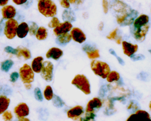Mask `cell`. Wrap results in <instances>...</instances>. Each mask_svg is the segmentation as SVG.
Returning a JSON list of instances; mask_svg holds the SVG:
<instances>
[{
	"label": "cell",
	"instance_id": "cell-19",
	"mask_svg": "<svg viewBox=\"0 0 151 121\" xmlns=\"http://www.w3.org/2000/svg\"><path fill=\"white\" fill-rule=\"evenodd\" d=\"M43 61L44 58L42 56H37L33 60L31 68L34 72L36 73H39L41 72Z\"/></svg>",
	"mask_w": 151,
	"mask_h": 121
},
{
	"label": "cell",
	"instance_id": "cell-11",
	"mask_svg": "<svg viewBox=\"0 0 151 121\" xmlns=\"http://www.w3.org/2000/svg\"><path fill=\"white\" fill-rule=\"evenodd\" d=\"M82 49L86 53L88 58L91 59H95L100 58L99 50L96 46H93L89 44H85L82 47Z\"/></svg>",
	"mask_w": 151,
	"mask_h": 121
},
{
	"label": "cell",
	"instance_id": "cell-27",
	"mask_svg": "<svg viewBox=\"0 0 151 121\" xmlns=\"http://www.w3.org/2000/svg\"><path fill=\"white\" fill-rule=\"evenodd\" d=\"M14 61L11 59H7L1 63V69L3 71L8 72L9 70L12 68L14 65Z\"/></svg>",
	"mask_w": 151,
	"mask_h": 121
},
{
	"label": "cell",
	"instance_id": "cell-1",
	"mask_svg": "<svg viewBox=\"0 0 151 121\" xmlns=\"http://www.w3.org/2000/svg\"><path fill=\"white\" fill-rule=\"evenodd\" d=\"M39 12L44 17H54L57 14V7L52 0H41L37 3Z\"/></svg>",
	"mask_w": 151,
	"mask_h": 121
},
{
	"label": "cell",
	"instance_id": "cell-43",
	"mask_svg": "<svg viewBox=\"0 0 151 121\" xmlns=\"http://www.w3.org/2000/svg\"><path fill=\"white\" fill-rule=\"evenodd\" d=\"M83 1L84 0H69L70 4H71L73 5H76V6H79L82 4Z\"/></svg>",
	"mask_w": 151,
	"mask_h": 121
},
{
	"label": "cell",
	"instance_id": "cell-31",
	"mask_svg": "<svg viewBox=\"0 0 151 121\" xmlns=\"http://www.w3.org/2000/svg\"><path fill=\"white\" fill-rule=\"evenodd\" d=\"M53 105L56 107H58V108H60V107H62L63 106H64L65 105V103L64 102V101H63L59 96L54 94L53 95Z\"/></svg>",
	"mask_w": 151,
	"mask_h": 121
},
{
	"label": "cell",
	"instance_id": "cell-5",
	"mask_svg": "<svg viewBox=\"0 0 151 121\" xmlns=\"http://www.w3.org/2000/svg\"><path fill=\"white\" fill-rule=\"evenodd\" d=\"M138 14L137 10L129 9L117 17V22L121 26H130L137 18Z\"/></svg>",
	"mask_w": 151,
	"mask_h": 121
},
{
	"label": "cell",
	"instance_id": "cell-42",
	"mask_svg": "<svg viewBox=\"0 0 151 121\" xmlns=\"http://www.w3.org/2000/svg\"><path fill=\"white\" fill-rule=\"evenodd\" d=\"M102 6H103L104 13L105 14H107L108 12V9H109V4H108V0H103Z\"/></svg>",
	"mask_w": 151,
	"mask_h": 121
},
{
	"label": "cell",
	"instance_id": "cell-16",
	"mask_svg": "<svg viewBox=\"0 0 151 121\" xmlns=\"http://www.w3.org/2000/svg\"><path fill=\"white\" fill-rule=\"evenodd\" d=\"M2 15L3 19H13L17 11L15 8L12 6H5L2 8Z\"/></svg>",
	"mask_w": 151,
	"mask_h": 121
},
{
	"label": "cell",
	"instance_id": "cell-35",
	"mask_svg": "<svg viewBox=\"0 0 151 121\" xmlns=\"http://www.w3.org/2000/svg\"><path fill=\"white\" fill-rule=\"evenodd\" d=\"M3 119L4 121H11L13 119V115H12V112L8 110L5 111L3 113Z\"/></svg>",
	"mask_w": 151,
	"mask_h": 121
},
{
	"label": "cell",
	"instance_id": "cell-8",
	"mask_svg": "<svg viewBox=\"0 0 151 121\" xmlns=\"http://www.w3.org/2000/svg\"><path fill=\"white\" fill-rule=\"evenodd\" d=\"M53 64L48 60L44 61L41 71V77L47 82H51L53 76Z\"/></svg>",
	"mask_w": 151,
	"mask_h": 121
},
{
	"label": "cell",
	"instance_id": "cell-14",
	"mask_svg": "<svg viewBox=\"0 0 151 121\" xmlns=\"http://www.w3.org/2000/svg\"><path fill=\"white\" fill-rule=\"evenodd\" d=\"M122 44L124 54L128 57L135 54L138 50V45L137 44H132L127 41H122Z\"/></svg>",
	"mask_w": 151,
	"mask_h": 121
},
{
	"label": "cell",
	"instance_id": "cell-30",
	"mask_svg": "<svg viewBox=\"0 0 151 121\" xmlns=\"http://www.w3.org/2000/svg\"><path fill=\"white\" fill-rule=\"evenodd\" d=\"M95 117V113L86 112V113L85 114L84 116L81 117L79 121H94Z\"/></svg>",
	"mask_w": 151,
	"mask_h": 121
},
{
	"label": "cell",
	"instance_id": "cell-26",
	"mask_svg": "<svg viewBox=\"0 0 151 121\" xmlns=\"http://www.w3.org/2000/svg\"><path fill=\"white\" fill-rule=\"evenodd\" d=\"M120 74L116 71H111L106 77V80L108 82H112L114 81H117L120 79Z\"/></svg>",
	"mask_w": 151,
	"mask_h": 121
},
{
	"label": "cell",
	"instance_id": "cell-7",
	"mask_svg": "<svg viewBox=\"0 0 151 121\" xmlns=\"http://www.w3.org/2000/svg\"><path fill=\"white\" fill-rule=\"evenodd\" d=\"M19 76L24 84H31L34 81V71L30 66L24 64L19 69Z\"/></svg>",
	"mask_w": 151,
	"mask_h": 121
},
{
	"label": "cell",
	"instance_id": "cell-23",
	"mask_svg": "<svg viewBox=\"0 0 151 121\" xmlns=\"http://www.w3.org/2000/svg\"><path fill=\"white\" fill-rule=\"evenodd\" d=\"M10 99L5 96L0 95V115L3 114L9 107Z\"/></svg>",
	"mask_w": 151,
	"mask_h": 121
},
{
	"label": "cell",
	"instance_id": "cell-39",
	"mask_svg": "<svg viewBox=\"0 0 151 121\" xmlns=\"http://www.w3.org/2000/svg\"><path fill=\"white\" fill-rule=\"evenodd\" d=\"M4 51L8 53H11V54L15 55H17V48L16 49H15V48H12V47H10V46H7L6 47H5Z\"/></svg>",
	"mask_w": 151,
	"mask_h": 121
},
{
	"label": "cell",
	"instance_id": "cell-13",
	"mask_svg": "<svg viewBox=\"0 0 151 121\" xmlns=\"http://www.w3.org/2000/svg\"><path fill=\"white\" fill-rule=\"evenodd\" d=\"M29 112L30 110L28 105L24 102L19 103L14 108V113L18 119L25 117L28 116L29 115Z\"/></svg>",
	"mask_w": 151,
	"mask_h": 121
},
{
	"label": "cell",
	"instance_id": "cell-20",
	"mask_svg": "<svg viewBox=\"0 0 151 121\" xmlns=\"http://www.w3.org/2000/svg\"><path fill=\"white\" fill-rule=\"evenodd\" d=\"M17 56L18 58H20L21 56H23L25 59H29L31 58L32 57L31 52L27 48L24 47L23 46H18L17 48Z\"/></svg>",
	"mask_w": 151,
	"mask_h": 121
},
{
	"label": "cell",
	"instance_id": "cell-38",
	"mask_svg": "<svg viewBox=\"0 0 151 121\" xmlns=\"http://www.w3.org/2000/svg\"><path fill=\"white\" fill-rule=\"evenodd\" d=\"M109 52L111 55H114V56L117 59L118 61H119V63L120 64H121V65L123 66H124V60H123V59H122L121 58H120L119 56H118L117 55L116 53V52H115V51H114V50L112 49V48H110V49L109 50Z\"/></svg>",
	"mask_w": 151,
	"mask_h": 121
},
{
	"label": "cell",
	"instance_id": "cell-9",
	"mask_svg": "<svg viewBox=\"0 0 151 121\" xmlns=\"http://www.w3.org/2000/svg\"><path fill=\"white\" fill-rule=\"evenodd\" d=\"M70 35L71 39L75 42L82 44L86 41V35L78 27H73L70 31Z\"/></svg>",
	"mask_w": 151,
	"mask_h": 121
},
{
	"label": "cell",
	"instance_id": "cell-2",
	"mask_svg": "<svg viewBox=\"0 0 151 121\" xmlns=\"http://www.w3.org/2000/svg\"><path fill=\"white\" fill-rule=\"evenodd\" d=\"M90 65L91 68L94 74L103 79H106L111 71L109 65L101 60L93 59Z\"/></svg>",
	"mask_w": 151,
	"mask_h": 121
},
{
	"label": "cell",
	"instance_id": "cell-25",
	"mask_svg": "<svg viewBox=\"0 0 151 121\" xmlns=\"http://www.w3.org/2000/svg\"><path fill=\"white\" fill-rule=\"evenodd\" d=\"M35 35L37 40H38L40 41L44 40L48 36L47 30L44 27H40L37 29Z\"/></svg>",
	"mask_w": 151,
	"mask_h": 121
},
{
	"label": "cell",
	"instance_id": "cell-49",
	"mask_svg": "<svg viewBox=\"0 0 151 121\" xmlns=\"http://www.w3.org/2000/svg\"><path fill=\"white\" fill-rule=\"evenodd\" d=\"M150 12H151V9H150Z\"/></svg>",
	"mask_w": 151,
	"mask_h": 121
},
{
	"label": "cell",
	"instance_id": "cell-12",
	"mask_svg": "<svg viewBox=\"0 0 151 121\" xmlns=\"http://www.w3.org/2000/svg\"><path fill=\"white\" fill-rule=\"evenodd\" d=\"M73 28L72 24L68 21H64L62 23H60L59 25L55 27L53 30L54 34L56 36H59L62 34L68 33Z\"/></svg>",
	"mask_w": 151,
	"mask_h": 121
},
{
	"label": "cell",
	"instance_id": "cell-41",
	"mask_svg": "<svg viewBox=\"0 0 151 121\" xmlns=\"http://www.w3.org/2000/svg\"><path fill=\"white\" fill-rule=\"evenodd\" d=\"M59 3L60 6L65 9H69L70 7L69 0H59Z\"/></svg>",
	"mask_w": 151,
	"mask_h": 121
},
{
	"label": "cell",
	"instance_id": "cell-47",
	"mask_svg": "<svg viewBox=\"0 0 151 121\" xmlns=\"http://www.w3.org/2000/svg\"><path fill=\"white\" fill-rule=\"evenodd\" d=\"M18 121H30L28 118H25V117H22V118H19L18 119Z\"/></svg>",
	"mask_w": 151,
	"mask_h": 121
},
{
	"label": "cell",
	"instance_id": "cell-29",
	"mask_svg": "<svg viewBox=\"0 0 151 121\" xmlns=\"http://www.w3.org/2000/svg\"><path fill=\"white\" fill-rule=\"evenodd\" d=\"M135 113L139 115L140 116V121H151L150 115L146 111L142 110H138Z\"/></svg>",
	"mask_w": 151,
	"mask_h": 121
},
{
	"label": "cell",
	"instance_id": "cell-45",
	"mask_svg": "<svg viewBox=\"0 0 151 121\" xmlns=\"http://www.w3.org/2000/svg\"><path fill=\"white\" fill-rule=\"evenodd\" d=\"M9 0H0V6H5L8 3Z\"/></svg>",
	"mask_w": 151,
	"mask_h": 121
},
{
	"label": "cell",
	"instance_id": "cell-40",
	"mask_svg": "<svg viewBox=\"0 0 151 121\" xmlns=\"http://www.w3.org/2000/svg\"><path fill=\"white\" fill-rule=\"evenodd\" d=\"M19 78V74L18 72H13L10 75V81L12 82H15Z\"/></svg>",
	"mask_w": 151,
	"mask_h": 121
},
{
	"label": "cell",
	"instance_id": "cell-48",
	"mask_svg": "<svg viewBox=\"0 0 151 121\" xmlns=\"http://www.w3.org/2000/svg\"><path fill=\"white\" fill-rule=\"evenodd\" d=\"M149 108H150V110H151V101L150 102V103H149Z\"/></svg>",
	"mask_w": 151,
	"mask_h": 121
},
{
	"label": "cell",
	"instance_id": "cell-44",
	"mask_svg": "<svg viewBox=\"0 0 151 121\" xmlns=\"http://www.w3.org/2000/svg\"><path fill=\"white\" fill-rule=\"evenodd\" d=\"M12 1L17 5H21L26 3L27 0H12Z\"/></svg>",
	"mask_w": 151,
	"mask_h": 121
},
{
	"label": "cell",
	"instance_id": "cell-6",
	"mask_svg": "<svg viewBox=\"0 0 151 121\" xmlns=\"http://www.w3.org/2000/svg\"><path fill=\"white\" fill-rule=\"evenodd\" d=\"M18 27V22L15 19H8L5 24L4 33L9 40L14 39L17 35V31Z\"/></svg>",
	"mask_w": 151,
	"mask_h": 121
},
{
	"label": "cell",
	"instance_id": "cell-28",
	"mask_svg": "<svg viewBox=\"0 0 151 121\" xmlns=\"http://www.w3.org/2000/svg\"><path fill=\"white\" fill-rule=\"evenodd\" d=\"M53 89L52 88L51 86H47L44 91V96L46 100L47 101H50L53 99Z\"/></svg>",
	"mask_w": 151,
	"mask_h": 121
},
{
	"label": "cell",
	"instance_id": "cell-37",
	"mask_svg": "<svg viewBox=\"0 0 151 121\" xmlns=\"http://www.w3.org/2000/svg\"><path fill=\"white\" fill-rule=\"evenodd\" d=\"M131 59L134 61L137 60H141L145 59V56L142 54H134L131 56H130Z\"/></svg>",
	"mask_w": 151,
	"mask_h": 121
},
{
	"label": "cell",
	"instance_id": "cell-22",
	"mask_svg": "<svg viewBox=\"0 0 151 121\" xmlns=\"http://www.w3.org/2000/svg\"><path fill=\"white\" fill-rule=\"evenodd\" d=\"M76 15L74 12L69 9H67L63 12L62 19L64 21H68L70 22H74L76 21Z\"/></svg>",
	"mask_w": 151,
	"mask_h": 121
},
{
	"label": "cell",
	"instance_id": "cell-32",
	"mask_svg": "<svg viewBox=\"0 0 151 121\" xmlns=\"http://www.w3.org/2000/svg\"><path fill=\"white\" fill-rule=\"evenodd\" d=\"M29 34L31 36H33L36 35V32L37 29H38V26H37L36 23L34 22H30L29 24Z\"/></svg>",
	"mask_w": 151,
	"mask_h": 121
},
{
	"label": "cell",
	"instance_id": "cell-10",
	"mask_svg": "<svg viewBox=\"0 0 151 121\" xmlns=\"http://www.w3.org/2000/svg\"><path fill=\"white\" fill-rule=\"evenodd\" d=\"M102 106V100L99 98H94L87 104L86 112L95 113L98 112Z\"/></svg>",
	"mask_w": 151,
	"mask_h": 121
},
{
	"label": "cell",
	"instance_id": "cell-36",
	"mask_svg": "<svg viewBox=\"0 0 151 121\" xmlns=\"http://www.w3.org/2000/svg\"><path fill=\"white\" fill-rule=\"evenodd\" d=\"M140 119L141 118L140 115L135 113L131 115L127 119V121H140Z\"/></svg>",
	"mask_w": 151,
	"mask_h": 121
},
{
	"label": "cell",
	"instance_id": "cell-18",
	"mask_svg": "<svg viewBox=\"0 0 151 121\" xmlns=\"http://www.w3.org/2000/svg\"><path fill=\"white\" fill-rule=\"evenodd\" d=\"M29 31V25L26 22H23L18 25L17 31V35L19 38H24L27 35Z\"/></svg>",
	"mask_w": 151,
	"mask_h": 121
},
{
	"label": "cell",
	"instance_id": "cell-24",
	"mask_svg": "<svg viewBox=\"0 0 151 121\" xmlns=\"http://www.w3.org/2000/svg\"><path fill=\"white\" fill-rule=\"evenodd\" d=\"M119 32L118 28L115 29L114 30L109 33L106 38L110 40H114L117 44H120L121 42H122V38L121 36L119 35Z\"/></svg>",
	"mask_w": 151,
	"mask_h": 121
},
{
	"label": "cell",
	"instance_id": "cell-21",
	"mask_svg": "<svg viewBox=\"0 0 151 121\" xmlns=\"http://www.w3.org/2000/svg\"><path fill=\"white\" fill-rule=\"evenodd\" d=\"M71 40V37L70 34L68 33H66L62 34L59 36H57L56 38V42L60 45L64 46L69 43Z\"/></svg>",
	"mask_w": 151,
	"mask_h": 121
},
{
	"label": "cell",
	"instance_id": "cell-46",
	"mask_svg": "<svg viewBox=\"0 0 151 121\" xmlns=\"http://www.w3.org/2000/svg\"><path fill=\"white\" fill-rule=\"evenodd\" d=\"M24 86L26 87L27 90H30L32 88V85L31 84H24Z\"/></svg>",
	"mask_w": 151,
	"mask_h": 121
},
{
	"label": "cell",
	"instance_id": "cell-34",
	"mask_svg": "<svg viewBox=\"0 0 151 121\" xmlns=\"http://www.w3.org/2000/svg\"><path fill=\"white\" fill-rule=\"evenodd\" d=\"M34 93H35V97L37 101H40V102L42 101L43 96H42V93H41V91L40 89L38 88V87L35 88Z\"/></svg>",
	"mask_w": 151,
	"mask_h": 121
},
{
	"label": "cell",
	"instance_id": "cell-50",
	"mask_svg": "<svg viewBox=\"0 0 151 121\" xmlns=\"http://www.w3.org/2000/svg\"><path fill=\"white\" fill-rule=\"evenodd\" d=\"M38 1H41V0H38Z\"/></svg>",
	"mask_w": 151,
	"mask_h": 121
},
{
	"label": "cell",
	"instance_id": "cell-15",
	"mask_svg": "<svg viewBox=\"0 0 151 121\" xmlns=\"http://www.w3.org/2000/svg\"><path fill=\"white\" fill-rule=\"evenodd\" d=\"M83 114V108L81 105L75 106L71 108L67 112V116L68 118L76 120Z\"/></svg>",
	"mask_w": 151,
	"mask_h": 121
},
{
	"label": "cell",
	"instance_id": "cell-17",
	"mask_svg": "<svg viewBox=\"0 0 151 121\" xmlns=\"http://www.w3.org/2000/svg\"><path fill=\"white\" fill-rule=\"evenodd\" d=\"M63 51L57 47H52L48 50L46 53V57L48 59L52 58L55 60H58L62 56H63Z\"/></svg>",
	"mask_w": 151,
	"mask_h": 121
},
{
	"label": "cell",
	"instance_id": "cell-3",
	"mask_svg": "<svg viewBox=\"0 0 151 121\" xmlns=\"http://www.w3.org/2000/svg\"><path fill=\"white\" fill-rule=\"evenodd\" d=\"M71 84L85 94L91 93V86L88 78L83 75H77L71 81Z\"/></svg>",
	"mask_w": 151,
	"mask_h": 121
},
{
	"label": "cell",
	"instance_id": "cell-33",
	"mask_svg": "<svg viewBox=\"0 0 151 121\" xmlns=\"http://www.w3.org/2000/svg\"><path fill=\"white\" fill-rule=\"evenodd\" d=\"M60 24L59 19L56 17H53L51 21L48 24V26L50 28H55Z\"/></svg>",
	"mask_w": 151,
	"mask_h": 121
},
{
	"label": "cell",
	"instance_id": "cell-4",
	"mask_svg": "<svg viewBox=\"0 0 151 121\" xmlns=\"http://www.w3.org/2000/svg\"><path fill=\"white\" fill-rule=\"evenodd\" d=\"M149 27V23L145 25H132L130 27V30L134 38L138 42H142L146 38Z\"/></svg>",
	"mask_w": 151,
	"mask_h": 121
}]
</instances>
